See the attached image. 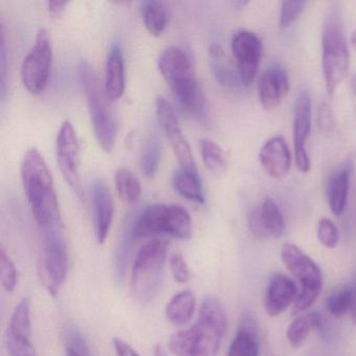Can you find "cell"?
<instances>
[{
	"label": "cell",
	"mask_w": 356,
	"mask_h": 356,
	"mask_svg": "<svg viewBox=\"0 0 356 356\" xmlns=\"http://www.w3.org/2000/svg\"><path fill=\"white\" fill-rule=\"evenodd\" d=\"M22 179L40 233L63 229L53 177L42 154L36 147H30L24 154Z\"/></svg>",
	"instance_id": "obj_1"
},
{
	"label": "cell",
	"mask_w": 356,
	"mask_h": 356,
	"mask_svg": "<svg viewBox=\"0 0 356 356\" xmlns=\"http://www.w3.org/2000/svg\"><path fill=\"white\" fill-rule=\"evenodd\" d=\"M78 72L97 143L104 152L110 153L115 145L116 122L109 105V97L105 88H102L97 72L90 64L81 62Z\"/></svg>",
	"instance_id": "obj_2"
},
{
	"label": "cell",
	"mask_w": 356,
	"mask_h": 356,
	"mask_svg": "<svg viewBox=\"0 0 356 356\" xmlns=\"http://www.w3.org/2000/svg\"><path fill=\"white\" fill-rule=\"evenodd\" d=\"M165 234L186 241L193 235V220L186 208L177 204H153L140 212L131 230L133 239Z\"/></svg>",
	"instance_id": "obj_3"
},
{
	"label": "cell",
	"mask_w": 356,
	"mask_h": 356,
	"mask_svg": "<svg viewBox=\"0 0 356 356\" xmlns=\"http://www.w3.org/2000/svg\"><path fill=\"white\" fill-rule=\"evenodd\" d=\"M322 68L327 92L332 95L341 84L349 68V51L343 18L337 10L329 11L322 34Z\"/></svg>",
	"instance_id": "obj_4"
},
{
	"label": "cell",
	"mask_w": 356,
	"mask_h": 356,
	"mask_svg": "<svg viewBox=\"0 0 356 356\" xmlns=\"http://www.w3.org/2000/svg\"><path fill=\"white\" fill-rule=\"evenodd\" d=\"M170 243L154 238L139 250L133 264V295L141 303H149L155 298L163 280V270Z\"/></svg>",
	"instance_id": "obj_5"
},
{
	"label": "cell",
	"mask_w": 356,
	"mask_h": 356,
	"mask_svg": "<svg viewBox=\"0 0 356 356\" xmlns=\"http://www.w3.org/2000/svg\"><path fill=\"white\" fill-rule=\"evenodd\" d=\"M281 260L300 283L291 310L296 316L306 312L318 300L323 287L322 270L307 254L293 243H286L282 245Z\"/></svg>",
	"instance_id": "obj_6"
},
{
	"label": "cell",
	"mask_w": 356,
	"mask_h": 356,
	"mask_svg": "<svg viewBox=\"0 0 356 356\" xmlns=\"http://www.w3.org/2000/svg\"><path fill=\"white\" fill-rule=\"evenodd\" d=\"M43 255L40 275L45 289L55 297L65 282L68 273V252L63 229L41 233Z\"/></svg>",
	"instance_id": "obj_7"
},
{
	"label": "cell",
	"mask_w": 356,
	"mask_h": 356,
	"mask_svg": "<svg viewBox=\"0 0 356 356\" xmlns=\"http://www.w3.org/2000/svg\"><path fill=\"white\" fill-rule=\"evenodd\" d=\"M53 45L47 29H39L34 44L22 65V84L29 92L38 95L47 86L53 65Z\"/></svg>",
	"instance_id": "obj_8"
},
{
	"label": "cell",
	"mask_w": 356,
	"mask_h": 356,
	"mask_svg": "<svg viewBox=\"0 0 356 356\" xmlns=\"http://www.w3.org/2000/svg\"><path fill=\"white\" fill-rule=\"evenodd\" d=\"M197 349L195 356H216L227 330L226 312L216 298L207 297L200 308L195 323Z\"/></svg>",
	"instance_id": "obj_9"
},
{
	"label": "cell",
	"mask_w": 356,
	"mask_h": 356,
	"mask_svg": "<svg viewBox=\"0 0 356 356\" xmlns=\"http://www.w3.org/2000/svg\"><path fill=\"white\" fill-rule=\"evenodd\" d=\"M58 165L67 184L81 201L86 200L80 172V143L74 124L64 120L56 140Z\"/></svg>",
	"instance_id": "obj_10"
},
{
	"label": "cell",
	"mask_w": 356,
	"mask_h": 356,
	"mask_svg": "<svg viewBox=\"0 0 356 356\" xmlns=\"http://www.w3.org/2000/svg\"><path fill=\"white\" fill-rule=\"evenodd\" d=\"M231 49L236 61L241 84L249 87L255 80L264 53L261 40L255 33L241 30L233 34Z\"/></svg>",
	"instance_id": "obj_11"
},
{
	"label": "cell",
	"mask_w": 356,
	"mask_h": 356,
	"mask_svg": "<svg viewBox=\"0 0 356 356\" xmlns=\"http://www.w3.org/2000/svg\"><path fill=\"white\" fill-rule=\"evenodd\" d=\"M156 115L158 122L170 141V147L174 149L175 155L180 163V168L197 172V164L191 152V145L187 143L179 126L178 118L175 113L174 107L165 97L159 95L156 99Z\"/></svg>",
	"instance_id": "obj_12"
},
{
	"label": "cell",
	"mask_w": 356,
	"mask_h": 356,
	"mask_svg": "<svg viewBox=\"0 0 356 356\" xmlns=\"http://www.w3.org/2000/svg\"><path fill=\"white\" fill-rule=\"evenodd\" d=\"M312 130V99L307 92H302L296 102L293 114V147L296 165L302 174L310 170V158L306 151V141Z\"/></svg>",
	"instance_id": "obj_13"
},
{
	"label": "cell",
	"mask_w": 356,
	"mask_h": 356,
	"mask_svg": "<svg viewBox=\"0 0 356 356\" xmlns=\"http://www.w3.org/2000/svg\"><path fill=\"white\" fill-rule=\"evenodd\" d=\"M95 236L97 243H105L111 229L114 218V202L107 183L97 179L91 187Z\"/></svg>",
	"instance_id": "obj_14"
},
{
	"label": "cell",
	"mask_w": 356,
	"mask_h": 356,
	"mask_svg": "<svg viewBox=\"0 0 356 356\" xmlns=\"http://www.w3.org/2000/svg\"><path fill=\"white\" fill-rule=\"evenodd\" d=\"M295 281L285 275L274 274L270 277L264 291V306L270 316H277L295 303L298 296Z\"/></svg>",
	"instance_id": "obj_15"
},
{
	"label": "cell",
	"mask_w": 356,
	"mask_h": 356,
	"mask_svg": "<svg viewBox=\"0 0 356 356\" xmlns=\"http://www.w3.org/2000/svg\"><path fill=\"white\" fill-rule=\"evenodd\" d=\"M289 91V76L281 66H272L266 70L258 83L260 104L266 110L280 105Z\"/></svg>",
	"instance_id": "obj_16"
},
{
	"label": "cell",
	"mask_w": 356,
	"mask_h": 356,
	"mask_svg": "<svg viewBox=\"0 0 356 356\" xmlns=\"http://www.w3.org/2000/svg\"><path fill=\"white\" fill-rule=\"evenodd\" d=\"M259 160L270 178L280 180L286 177L291 168V153L284 138L275 136L268 139L260 149Z\"/></svg>",
	"instance_id": "obj_17"
},
{
	"label": "cell",
	"mask_w": 356,
	"mask_h": 356,
	"mask_svg": "<svg viewBox=\"0 0 356 356\" xmlns=\"http://www.w3.org/2000/svg\"><path fill=\"white\" fill-rule=\"evenodd\" d=\"M158 65L168 85L195 76L191 57L184 49L178 47H170L163 51L160 56Z\"/></svg>",
	"instance_id": "obj_18"
},
{
	"label": "cell",
	"mask_w": 356,
	"mask_h": 356,
	"mask_svg": "<svg viewBox=\"0 0 356 356\" xmlns=\"http://www.w3.org/2000/svg\"><path fill=\"white\" fill-rule=\"evenodd\" d=\"M104 88L110 99H120L124 95L126 88V70L124 53L118 44L112 45L108 51Z\"/></svg>",
	"instance_id": "obj_19"
},
{
	"label": "cell",
	"mask_w": 356,
	"mask_h": 356,
	"mask_svg": "<svg viewBox=\"0 0 356 356\" xmlns=\"http://www.w3.org/2000/svg\"><path fill=\"white\" fill-rule=\"evenodd\" d=\"M228 356H259V335L253 316H245L229 347Z\"/></svg>",
	"instance_id": "obj_20"
},
{
	"label": "cell",
	"mask_w": 356,
	"mask_h": 356,
	"mask_svg": "<svg viewBox=\"0 0 356 356\" xmlns=\"http://www.w3.org/2000/svg\"><path fill=\"white\" fill-rule=\"evenodd\" d=\"M350 166H343L331 175L327 188L329 207L335 216H341L347 205L350 188Z\"/></svg>",
	"instance_id": "obj_21"
},
{
	"label": "cell",
	"mask_w": 356,
	"mask_h": 356,
	"mask_svg": "<svg viewBox=\"0 0 356 356\" xmlns=\"http://www.w3.org/2000/svg\"><path fill=\"white\" fill-rule=\"evenodd\" d=\"M172 186L185 199L197 204L205 203L203 183L199 172L179 168L172 175Z\"/></svg>",
	"instance_id": "obj_22"
},
{
	"label": "cell",
	"mask_w": 356,
	"mask_h": 356,
	"mask_svg": "<svg viewBox=\"0 0 356 356\" xmlns=\"http://www.w3.org/2000/svg\"><path fill=\"white\" fill-rule=\"evenodd\" d=\"M195 308V293L191 291H180L166 305V318L172 325L182 326L191 320Z\"/></svg>",
	"instance_id": "obj_23"
},
{
	"label": "cell",
	"mask_w": 356,
	"mask_h": 356,
	"mask_svg": "<svg viewBox=\"0 0 356 356\" xmlns=\"http://www.w3.org/2000/svg\"><path fill=\"white\" fill-rule=\"evenodd\" d=\"M321 323H322V318L318 312H308L298 316L287 327L286 339L291 347H301L309 337L310 333L321 326Z\"/></svg>",
	"instance_id": "obj_24"
},
{
	"label": "cell",
	"mask_w": 356,
	"mask_h": 356,
	"mask_svg": "<svg viewBox=\"0 0 356 356\" xmlns=\"http://www.w3.org/2000/svg\"><path fill=\"white\" fill-rule=\"evenodd\" d=\"M209 51L212 59V70L220 84L229 89H237L243 86L238 72H235L227 62L224 49L218 44H212Z\"/></svg>",
	"instance_id": "obj_25"
},
{
	"label": "cell",
	"mask_w": 356,
	"mask_h": 356,
	"mask_svg": "<svg viewBox=\"0 0 356 356\" xmlns=\"http://www.w3.org/2000/svg\"><path fill=\"white\" fill-rule=\"evenodd\" d=\"M7 334L22 341H32L31 302L28 298H24L14 309Z\"/></svg>",
	"instance_id": "obj_26"
},
{
	"label": "cell",
	"mask_w": 356,
	"mask_h": 356,
	"mask_svg": "<svg viewBox=\"0 0 356 356\" xmlns=\"http://www.w3.org/2000/svg\"><path fill=\"white\" fill-rule=\"evenodd\" d=\"M114 183L120 199L127 204H135L141 195L140 181L128 168H118L114 172Z\"/></svg>",
	"instance_id": "obj_27"
},
{
	"label": "cell",
	"mask_w": 356,
	"mask_h": 356,
	"mask_svg": "<svg viewBox=\"0 0 356 356\" xmlns=\"http://www.w3.org/2000/svg\"><path fill=\"white\" fill-rule=\"evenodd\" d=\"M162 143L157 132H151L145 138L140 155V168L143 174L153 177L159 168L161 159Z\"/></svg>",
	"instance_id": "obj_28"
},
{
	"label": "cell",
	"mask_w": 356,
	"mask_h": 356,
	"mask_svg": "<svg viewBox=\"0 0 356 356\" xmlns=\"http://www.w3.org/2000/svg\"><path fill=\"white\" fill-rule=\"evenodd\" d=\"M143 16L145 28L154 36H159L165 30L168 14L165 6L161 1H147L143 7Z\"/></svg>",
	"instance_id": "obj_29"
},
{
	"label": "cell",
	"mask_w": 356,
	"mask_h": 356,
	"mask_svg": "<svg viewBox=\"0 0 356 356\" xmlns=\"http://www.w3.org/2000/svg\"><path fill=\"white\" fill-rule=\"evenodd\" d=\"M262 222L268 236L278 238L284 232L285 224L282 212L272 197H266L260 207Z\"/></svg>",
	"instance_id": "obj_30"
},
{
	"label": "cell",
	"mask_w": 356,
	"mask_h": 356,
	"mask_svg": "<svg viewBox=\"0 0 356 356\" xmlns=\"http://www.w3.org/2000/svg\"><path fill=\"white\" fill-rule=\"evenodd\" d=\"M200 149L206 168L213 174H222L227 168V160L220 145L211 139L204 138L200 143Z\"/></svg>",
	"instance_id": "obj_31"
},
{
	"label": "cell",
	"mask_w": 356,
	"mask_h": 356,
	"mask_svg": "<svg viewBox=\"0 0 356 356\" xmlns=\"http://www.w3.org/2000/svg\"><path fill=\"white\" fill-rule=\"evenodd\" d=\"M197 349V330L191 328L178 331L170 339V350L176 356H195Z\"/></svg>",
	"instance_id": "obj_32"
},
{
	"label": "cell",
	"mask_w": 356,
	"mask_h": 356,
	"mask_svg": "<svg viewBox=\"0 0 356 356\" xmlns=\"http://www.w3.org/2000/svg\"><path fill=\"white\" fill-rule=\"evenodd\" d=\"M352 300V289L348 286L341 287L327 298V310L334 318H341L351 310Z\"/></svg>",
	"instance_id": "obj_33"
},
{
	"label": "cell",
	"mask_w": 356,
	"mask_h": 356,
	"mask_svg": "<svg viewBox=\"0 0 356 356\" xmlns=\"http://www.w3.org/2000/svg\"><path fill=\"white\" fill-rule=\"evenodd\" d=\"M0 278L6 291L12 293L15 291L18 278L17 268L5 248L0 250Z\"/></svg>",
	"instance_id": "obj_34"
},
{
	"label": "cell",
	"mask_w": 356,
	"mask_h": 356,
	"mask_svg": "<svg viewBox=\"0 0 356 356\" xmlns=\"http://www.w3.org/2000/svg\"><path fill=\"white\" fill-rule=\"evenodd\" d=\"M318 238L324 247L334 249L339 241V233L337 225L329 218H322L318 220Z\"/></svg>",
	"instance_id": "obj_35"
},
{
	"label": "cell",
	"mask_w": 356,
	"mask_h": 356,
	"mask_svg": "<svg viewBox=\"0 0 356 356\" xmlns=\"http://www.w3.org/2000/svg\"><path fill=\"white\" fill-rule=\"evenodd\" d=\"M305 5V1H301V0L283 1L281 5L280 18H279L280 29L285 30V29L289 28L291 24H293L296 19L301 15Z\"/></svg>",
	"instance_id": "obj_36"
},
{
	"label": "cell",
	"mask_w": 356,
	"mask_h": 356,
	"mask_svg": "<svg viewBox=\"0 0 356 356\" xmlns=\"http://www.w3.org/2000/svg\"><path fill=\"white\" fill-rule=\"evenodd\" d=\"M66 356H91L86 341L78 330L68 333L66 339Z\"/></svg>",
	"instance_id": "obj_37"
},
{
	"label": "cell",
	"mask_w": 356,
	"mask_h": 356,
	"mask_svg": "<svg viewBox=\"0 0 356 356\" xmlns=\"http://www.w3.org/2000/svg\"><path fill=\"white\" fill-rule=\"evenodd\" d=\"M170 266L177 282L186 283L191 278V270L187 266L186 260L181 254H174L170 257Z\"/></svg>",
	"instance_id": "obj_38"
},
{
	"label": "cell",
	"mask_w": 356,
	"mask_h": 356,
	"mask_svg": "<svg viewBox=\"0 0 356 356\" xmlns=\"http://www.w3.org/2000/svg\"><path fill=\"white\" fill-rule=\"evenodd\" d=\"M248 224L252 234L257 238H266L268 237L266 229H264V222H262L261 213H260V207L254 208L250 212L248 218Z\"/></svg>",
	"instance_id": "obj_39"
},
{
	"label": "cell",
	"mask_w": 356,
	"mask_h": 356,
	"mask_svg": "<svg viewBox=\"0 0 356 356\" xmlns=\"http://www.w3.org/2000/svg\"><path fill=\"white\" fill-rule=\"evenodd\" d=\"M6 38L3 26H1V35H0V72H1V79H0V89H1V97H5L6 93V76H7V55H6Z\"/></svg>",
	"instance_id": "obj_40"
},
{
	"label": "cell",
	"mask_w": 356,
	"mask_h": 356,
	"mask_svg": "<svg viewBox=\"0 0 356 356\" xmlns=\"http://www.w3.org/2000/svg\"><path fill=\"white\" fill-rule=\"evenodd\" d=\"M318 120H320L321 129L324 131H331L334 128V118H333L332 111L326 103L321 106Z\"/></svg>",
	"instance_id": "obj_41"
},
{
	"label": "cell",
	"mask_w": 356,
	"mask_h": 356,
	"mask_svg": "<svg viewBox=\"0 0 356 356\" xmlns=\"http://www.w3.org/2000/svg\"><path fill=\"white\" fill-rule=\"evenodd\" d=\"M113 346L118 356H140L128 343L118 337L113 339Z\"/></svg>",
	"instance_id": "obj_42"
},
{
	"label": "cell",
	"mask_w": 356,
	"mask_h": 356,
	"mask_svg": "<svg viewBox=\"0 0 356 356\" xmlns=\"http://www.w3.org/2000/svg\"><path fill=\"white\" fill-rule=\"evenodd\" d=\"M68 3H70L68 1L54 0V1H49V3H47V8H49V13H51V15L55 16V17H57V16H60L63 13L64 10H65V8L68 6Z\"/></svg>",
	"instance_id": "obj_43"
},
{
	"label": "cell",
	"mask_w": 356,
	"mask_h": 356,
	"mask_svg": "<svg viewBox=\"0 0 356 356\" xmlns=\"http://www.w3.org/2000/svg\"><path fill=\"white\" fill-rule=\"evenodd\" d=\"M352 297H353V300H352L351 310L350 312H351L352 321L356 325V279L353 287H352Z\"/></svg>",
	"instance_id": "obj_44"
},
{
	"label": "cell",
	"mask_w": 356,
	"mask_h": 356,
	"mask_svg": "<svg viewBox=\"0 0 356 356\" xmlns=\"http://www.w3.org/2000/svg\"><path fill=\"white\" fill-rule=\"evenodd\" d=\"M155 356H166L165 351L161 346L157 345L155 347Z\"/></svg>",
	"instance_id": "obj_45"
},
{
	"label": "cell",
	"mask_w": 356,
	"mask_h": 356,
	"mask_svg": "<svg viewBox=\"0 0 356 356\" xmlns=\"http://www.w3.org/2000/svg\"><path fill=\"white\" fill-rule=\"evenodd\" d=\"M352 47H353V49L356 51V30L354 31L353 34H352Z\"/></svg>",
	"instance_id": "obj_46"
}]
</instances>
